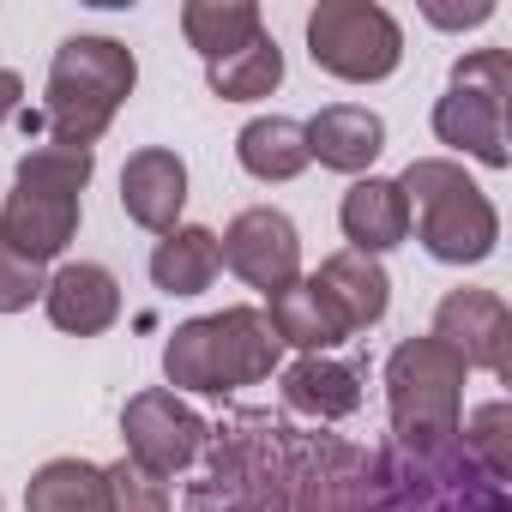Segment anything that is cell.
<instances>
[{
  "label": "cell",
  "instance_id": "6da1fadb",
  "mask_svg": "<svg viewBox=\"0 0 512 512\" xmlns=\"http://www.w3.org/2000/svg\"><path fill=\"white\" fill-rule=\"evenodd\" d=\"M284 344L272 332V320L260 308H223V314H205V320H187L169 332L163 344V374L169 386L181 392H235V386H260L272 380Z\"/></svg>",
  "mask_w": 512,
  "mask_h": 512
},
{
  "label": "cell",
  "instance_id": "7a4b0ae2",
  "mask_svg": "<svg viewBox=\"0 0 512 512\" xmlns=\"http://www.w3.org/2000/svg\"><path fill=\"white\" fill-rule=\"evenodd\" d=\"M91 169H97V151H73V145L25 151L13 193L0 205V241L37 266L67 253V241L79 235V193L91 187Z\"/></svg>",
  "mask_w": 512,
  "mask_h": 512
},
{
  "label": "cell",
  "instance_id": "3957f363",
  "mask_svg": "<svg viewBox=\"0 0 512 512\" xmlns=\"http://www.w3.org/2000/svg\"><path fill=\"white\" fill-rule=\"evenodd\" d=\"M133 79H139V61L127 43L115 37H67L49 61V145H73V151H91L115 109L133 97Z\"/></svg>",
  "mask_w": 512,
  "mask_h": 512
},
{
  "label": "cell",
  "instance_id": "277c9868",
  "mask_svg": "<svg viewBox=\"0 0 512 512\" xmlns=\"http://www.w3.org/2000/svg\"><path fill=\"white\" fill-rule=\"evenodd\" d=\"M398 193L410 205V229L416 241L434 253L440 266H482L494 241H500V211L494 199L464 175V163L452 157H416L398 175Z\"/></svg>",
  "mask_w": 512,
  "mask_h": 512
},
{
  "label": "cell",
  "instance_id": "5b68a950",
  "mask_svg": "<svg viewBox=\"0 0 512 512\" xmlns=\"http://www.w3.org/2000/svg\"><path fill=\"white\" fill-rule=\"evenodd\" d=\"M464 362L428 332L404 338L386 362V404H392V434L404 452H446L458 446V404H464Z\"/></svg>",
  "mask_w": 512,
  "mask_h": 512
},
{
  "label": "cell",
  "instance_id": "8992f818",
  "mask_svg": "<svg viewBox=\"0 0 512 512\" xmlns=\"http://www.w3.org/2000/svg\"><path fill=\"white\" fill-rule=\"evenodd\" d=\"M506 97H512V61L506 49H476L452 67V85L446 97L434 103V139L488 163V169H506L512 151H506Z\"/></svg>",
  "mask_w": 512,
  "mask_h": 512
},
{
  "label": "cell",
  "instance_id": "52a82bcc",
  "mask_svg": "<svg viewBox=\"0 0 512 512\" xmlns=\"http://www.w3.org/2000/svg\"><path fill=\"white\" fill-rule=\"evenodd\" d=\"M308 55L332 79L374 85V79L398 73L404 31H398V19L386 7H374V0H320L308 13Z\"/></svg>",
  "mask_w": 512,
  "mask_h": 512
},
{
  "label": "cell",
  "instance_id": "ba28073f",
  "mask_svg": "<svg viewBox=\"0 0 512 512\" xmlns=\"http://www.w3.org/2000/svg\"><path fill=\"white\" fill-rule=\"evenodd\" d=\"M374 512H506V494L470 458H458V446H446V452H410L404 470H386Z\"/></svg>",
  "mask_w": 512,
  "mask_h": 512
},
{
  "label": "cell",
  "instance_id": "9c48e42d",
  "mask_svg": "<svg viewBox=\"0 0 512 512\" xmlns=\"http://www.w3.org/2000/svg\"><path fill=\"white\" fill-rule=\"evenodd\" d=\"M121 440H127V464H139L145 476L169 482L181 476L193 458H199V440H205V422L175 398V392H133L127 410H121Z\"/></svg>",
  "mask_w": 512,
  "mask_h": 512
},
{
  "label": "cell",
  "instance_id": "30bf717a",
  "mask_svg": "<svg viewBox=\"0 0 512 512\" xmlns=\"http://www.w3.org/2000/svg\"><path fill=\"white\" fill-rule=\"evenodd\" d=\"M217 260H223L241 284H253V290L272 296V290H284V284L302 278V235H296V223H290L278 205H253V211H241V217L223 229Z\"/></svg>",
  "mask_w": 512,
  "mask_h": 512
},
{
  "label": "cell",
  "instance_id": "8fae6325",
  "mask_svg": "<svg viewBox=\"0 0 512 512\" xmlns=\"http://www.w3.org/2000/svg\"><path fill=\"white\" fill-rule=\"evenodd\" d=\"M434 338L464 368H482V374H500V380L512 368V314L494 290H452L434 308Z\"/></svg>",
  "mask_w": 512,
  "mask_h": 512
},
{
  "label": "cell",
  "instance_id": "7c38bea8",
  "mask_svg": "<svg viewBox=\"0 0 512 512\" xmlns=\"http://www.w3.org/2000/svg\"><path fill=\"white\" fill-rule=\"evenodd\" d=\"M181 205H187V163L163 145L133 151L121 169V211L139 229L169 235V229H181Z\"/></svg>",
  "mask_w": 512,
  "mask_h": 512
},
{
  "label": "cell",
  "instance_id": "4fadbf2b",
  "mask_svg": "<svg viewBox=\"0 0 512 512\" xmlns=\"http://www.w3.org/2000/svg\"><path fill=\"white\" fill-rule=\"evenodd\" d=\"M43 308H49V320H55L61 332H73V338H97V332H109V326L121 320V284H115L109 266L79 260V266H61V272L49 278Z\"/></svg>",
  "mask_w": 512,
  "mask_h": 512
},
{
  "label": "cell",
  "instance_id": "5bb4252c",
  "mask_svg": "<svg viewBox=\"0 0 512 512\" xmlns=\"http://www.w3.org/2000/svg\"><path fill=\"white\" fill-rule=\"evenodd\" d=\"M314 284H320L326 302L338 308L344 332H368V326H380L386 308H392V278H386V266L368 260V253H356V247L332 253V260L314 272Z\"/></svg>",
  "mask_w": 512,
  "mask_h": 512
},
{
  "label": "cell",
  "instance_id": "9a60e30c",
  "mask_svg": "<svg viewBox=\"0 0 512 512\" xmlns=\"http://www.w3.org/2000/svg\"><path fill=\"white\" fill-rule=\"evenodd\" d=\"M302 133H308V157H320L338 175H362L386 151V121L374 109H362V103H332Z\"/></svg>",
  "mask_w": 512,
  "mask_h": 512
},
{
  "label": "cell",
  "instance_id": "2e32d148",
  "mask_svg": "<svg viewBox=\"0 0 512 512\" xmlns=\"http://www.w3.org/2000/svg\"><path fill=\"white\" fill-rule=\"evenodd\" d=\"M338 223L356 241V253H368V260H374V253H386V247H398V241H410V205H404L398 181H380V175H362L344 193Z\"/></svg>",
  "mask_w": 512,
  "mask_h": 512
},
{
  "label": "cell",
  "instance_id": "e0dca14e",
  "mask_svg": "<svg viewBox=\"0 0 512 512\" xmlns=\"http://www.w3.org/2000/svg\"><path fill=\"white\" fill-rule=\"evenodd\" d=\"M266 320H272L278 344H296V350H308V356H326L332 344H344V338H350V332H344V320H338V308L326 302V290H320L314 278H296V284L272 290Z\"/></svg>",
  "mask_w": 512,
  "mask_h": 512
},
{
  "label": "cell",
  "instance_id": "ac0fdd59",
  "mask_svg": "<svg viewBox=\"0 0 512 512\" xmlns=\"http://www.w3.org/2000/svg\"><path fill=\"white\" fill-rule=\"evenodd\" d=\"M284 404L302 416H320V422H344L362 404V374L332 362V356H302L284 374Z\"/></svg>",
  "mask_w": 512,
  "mask_h": 512
},
{
  "label": "cell",
  "instance_id": "d6986e66",
  "mask_svg": "<svg viewBox=\"0 0 512 512\" xmlns=\"http://www.w3.org/2000/svg\"><path fill=\"white\" fill-rule=\"evenodd\" d=\"M235 157L253 181H296L314 157H308V133L302 121L290 115H260V121H247L241 139H235Z\"/></svg>",
  "mask_w": 512,
  "mask_h": 512
},
{
  "label": "cell",
  "instance_id": "ffe728a7",
  "mask_svg": "<svg viewBox=\"0 0 512 512\" xmlns=\"http://www.w3.org/2000/svg\"><path fill=\"white\" fill-rule=\"evenodd\" d=\"M217 272H223V260H217V235L199 229V223L169 229V235L157 241V253H151V284L169 290V296H199V290H211Z\"/></svg>",
  "mask_w": 512,
  "mask_h": 512
},
{
  "label": "cell",
  "instance_id": "44dd1931",
  "mask_svg": "<svg viewBox=\"0 0 512 512\" xmlns=\"http://www.w3.org/2000/svg\"><path fill=\"white\" fill-rule=\"evenodd\" d=\"M181 31L205 55V67H217L235 49H247L266 25H260V7H253V0H187V7H181Z\"/></svg>",
  "mask_w": 512,
  "mask_h": 512
},
{
  "label": "cell",
  "instance_id": "7402d4cb",
  "mask_svg": "<svg viewBox=\"0 0 512 512\" xmlns=\"http://www.w3.org/2000/svg\"><path fill=\"white\" fill-rule=\"evenodd\" d=\"M25 512H109V476H103V464L49 458L31 476V488H25Z\"/></svg>",
  "mask_w": 512,
  "mask_h": 512
},
{
  "label": "cell",
  "instance_id": "603a6c76",
  "mask_svg": "<svg viewBox=\"0 0 512 512\" xmlns=\"http://www.w3.org/2000/svg\"><path fill=\"white\" fill-rule=\"evenodd\" d=\"M205 79H211V91H217L223 103H260V97H272V91L284 85V49L260 31L247 49H235L229 61L205 67Z\"/></svg>",
  "mask_w": 512,
  "mask_h": 512
},
{
  "label": "cell",
  "instance_id": "cb8c5ba5",
  "mask_svg": "<svg viewBox=\"0 0 512 512\" xmlns=\"http://www.w3.org/2000/svg\"><path fill=\"white\" fill-rule=\"evenodd\" d=\"M464 458L488 476V482H506L512 476V410L494 398V404H476L464 416Z\"/></svg>",
  "mask_w": 512,
  "mask_h": 512
},
{
  "label": "cell",
  "instance_id": "d4e9b609",
  "mask_svg": "<svg viewBox=\"0 0 512 512\" xmlns=\"http://www.w3.org/2000/svg\"><path fill=\"white\" fill-rule=\"evenodd\" d=\"M109 512H169V482L145 476L139 464H109Z\"/></svg>",
  "mask_w": 512,
  "mask_h": 512
},
{
  "label": "cell",
  "instance_id": "484cf974",
  "mask_svg": "<svg viewBox=\"0 0 512 512\" xmlns=\"http://www.w3.org/2000/svg\"><path fill=\"white\" fill-rule=\"evenodd\" d=\"M43 290H49V272L0 241V314H25L31 302H43Z\"/></svg>",
  "mask_w": 512,
  "mask_h": 512
},
{
  "label": "cell",
  "instance_id": "4316f807",
  "mask_svg": "<svg viewBox=\"0 0 512 512\" xmlns=\"http://www.w3.org/2000/svg\"><path fill=\"white\" fill-rule=\"evenodd\" d=\"M428 19L446 25V31H458V25H488L494 7H488V0H476V7H428Z\"/></svg>",
  "mask_w": 512,
  "mask_h": 512
},
{
  "label": "cell",
  "instance_id": "83f0119b",
  "mask_svg": "<svg viewBox=\"0 0 512 512\" xmlns=\"http://www.w3.org/2000/svg\"><path fill=\"white\" fill-rule=\"evenodd\" d=\"M19 103H25V79L0 67V127H7V121L19 115Z\"/></svg>",
  "mask_w": 512,
  "mask_h": 512
}]
</instances>
